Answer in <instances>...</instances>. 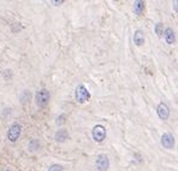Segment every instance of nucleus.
Returning a JSON list of instances; mask_svg holds the SVG:
<instances>
[{"mask_svg":"<svg viewBox=\"0 0 178 171\" xmlns=\"http://www.w3.org/2000/svg\"><path fill=\"white\" fill-rule=\"evenodd\" d=\"M75 99L80 104H84V103L89 101V99H90V92L87 89L85 86L78 84L75 89Z\"/></svg>","mask_w":178,"mask_h":171,"instance_id":"f257e3e1","label":"nucleus"},{"mask_svg":"<svg viewBox=\"0 0 178 171\" xmlns=\"http://www.w3.org/2000/svg\"><path fill=\"white\" fill-rule=\"evenodd\" d=\"M35 101L39 107H45L49 101V92L47 89H40L36 95H35Z\"/></svg>","mask_w":178,"mask_h":171,"instance_id":"f03ea898","label":"nucleus"},{"mask_svg":"<svg viewBox=\"0 0 178 171\" xmlns=\"http://www.w3.org/2000/svg\"><path fill=\"white\" fill-rule=\"evenodd\" d=\"M21 132H22V127H21V124H18V123H13V124L9 128V131H7V139H9L11 142H16L17 140L20 139Z\"/></svg>","mask_w":178,"mask_h":171,"instance_id":"7ed1b4c3","label":"nucleus"},{"mask_svg":"<svg viewBox=\"0 0 178 171\" xmlns=\"http://www.w3.org/2000/svg\"><path fill=\"white\" fill-rule=\"evenodd\" d=\"M92 135H93V140L98 143L102 142L106 138V128L101 124H96L94 128H93V131H92Z\"/></svg>","mask_w":178,"mask_h":171,"instance_id":"20e7f679","label":"nucleus"},{"mask_svg":"<svg viewBox=\"0 0 178 171\" xmlns=\"http://www.w3.org/2000/svg\"><path fill=\"white\" fill-rule=\"evenodd\" d=\"M95 166L98 171H107L110 167V159L106 154H99L96 157Z\"/></svg>","mask_w":178,"mask_h":171,"instance_id":"39448f33","label":"nucleus"},{"mask_svg":"<svg viewBox=\"0 0 178 171\" xmlns=\"http://www.w3.org/2000/svg\"><path fill=\"white\" fill-rule=\"evenodd\" d=\"M161 146L164 148H167V149H171L173 146H174V138L170 134V132H165L161 136Z\"/></svg>","mask_w":178,"mask_h":171,"instance_id":"423d86ee","label":"nucleus"},{"mask_svg":"<svg viewBox=\"0 0 178 171\" xmlns=\"http://www.w3.org/2000/svg\"><path fill=\"white\" fill-rule=\"evenodd\" d=\"M156 112H158L159 118L163 119V121L167 119L169 116H170V110H169L167 105L164 104V103H160V104H159V106H158V108H156Z\"/></svg>","mask_w":178,"mask_h":171,"instance_id":"0eeeda50","label":"nucleus"},{"mask_svg":"<svg viewBox=\"0 0 178 171\" xmlns=\"http://www.w3.org/2000/svg\"><path fill=\"white\" fill-rule=\"evenodd\" d=\"M164 39H165V41H166L169 45H172V44L176 41L174 31H173L171 28H166V29L164 30Z\"/></svg>","mask_w":178,"mask_h":171,"instance_id":"6e6552de","label":"nucleus"},{"mask_svg":"<svg viewBox=\"0 0 178 171\" xmlns=\"http://www.w3.org/2000/svg\"><path fill=\"white\" fill-rule=\"evenodd\" d=\"M145 41H146V39H145L143 33H142L141 30H136L134 33V42H135V45L136 46H142L145 44Z\"/></svg>","mask_w":178,"mask_h":171,"instance_id":"1a4fd4ad","label":"nucleus"},{"mask_svg":"<svg viewBox=\"0 0 178 171\" xmlns=\"http://www.w3.org/2000/svg\"><path fill=\"white\" fill-rule=\"evenodd\" d=\"M67 138H69V134L65 129H60L56 132V140L58 142H64L65 140H67Z\"/></svg>","mask_w":178,"mask_h":171,"instance_id":"9d476101","label":"nucleus"},{"mask_svg":"<svg viewBox=\"0 0 178 171\" xmlns=\"http://www.w3.org/2000/svg\"><path fill=\"white\" fill-rule=\"evenodd\" d=\"M134 10H135L136 15H142V12H143V10H145V3L143 1H135Z\"/></svg>","mask_w":178,"mask_h":171,"instance_id":"9b49d317","label":"nucleus"},{"mask_svg":"<svg viewBox=\"0 0 178 171\" xmlns=\"http://www.w3.org/2000/svg\"><path fill=\"white\" fill-rule=\"evenodd\" d=\"M154 31L158 36H161L164 34V24L163 23H156L154 27Z\"/></svg>","mask_w":178,"mask_h":171,"instance_id":"f8f14e48","label":"nucleus"},{"mask_svg":"<svg viewBox=\"0 0 178 171\" xmlns=\"http://www.w3.org/2000/svg\"><path fill=\"white\" fill-rule=\"evenodd\" d=\"M39 147H40V142H39L36 139H33V140L30 141L29 146H28V148H29L30 151H36Z\"/></svg>","mask_w":178,"mask_h":171,"instance_id":"ddd939ff","label":"nucleus"},{"mask_svg":"<svg viewBox=\"0 0 178 171\" xmlns=\"http://www.w3.org/2000/svg\"><path fill=\"white\" fill-rule=\"evenodd\" d=\"M63 170H64V169H63L62 165H59V164H53V165L49 166V169H48L47 171H63Z\"/></svg>","mask_w":178,"mask_h":171,"instance_id":"4468645a","label":"nucleus"},{"mask_svg":"<svg viewBox=\"0 0 178 171\" xmlns=\"http://www.w3.org/2000/svg\"><path fill=\"white\" fill-rule=\"evenodd\" d=\"M63 3H64V1H54V4H56V5H58V4H63Z\"/></svg>","mask_w":178,"mask_h":171,"instance_id":"2eb2a0df","label":"nucleus"},{"mask_svg":"<svg viewBox=\"0 0 178 171\" xmlns=\"http://www.w3.org/2000/svg\"><path fill=\"white\" fill-rule=\"evenodd\" d=\"M6 171H11V170H6Z\"/></svg>","mask_w":178,"mask_h":171,"instance_id":"dca6fc26","label":"nucleus"}]
</instances>
